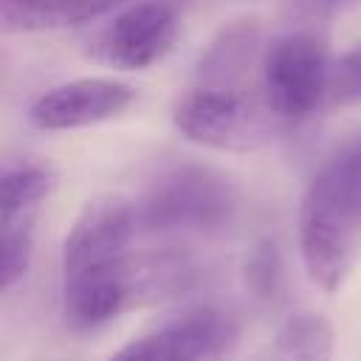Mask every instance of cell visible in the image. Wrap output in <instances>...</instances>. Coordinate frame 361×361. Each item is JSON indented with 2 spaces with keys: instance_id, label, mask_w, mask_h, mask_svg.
<instances>
[{
  "instance_id": "9",
  "label": "cell",
  "mask_w": 361,
  "mask_h": 361,
  "mask_svg": "<svg viewBox=\"0 0 361 361\" xmlns=\"http://www.w3.org/2000/svg\"><path fill=\"white\" fill-rule=\"evenodd\" d=\"M133 0H0L6 31H56L104 17Z\"/></svg>"
},
{
  "instance_id": "11",
  "label": "cell",
  "mask_w": 361,
  "mask_h": 361,
  "mask_svg": "<svg viewBox=\"0 0 361 361\" xmlns=\"http://www.w3.org/2000/svg\"><path fill=\"white\" fill-rule=\"evenodd\" d=\"M333 324L324 316L299 313L279 327L262 361H333Z\"/></svg>"
},
{
  "instance_id": "3",
  "label": "cell",
  "mask_w": 361,
  "mask_h": 361,
  "mask_svg": "<svg viewBox=\"0 0 361 361\" xmlns=\"http://www.w3.org/2000/svg\"><path fill=\"white\" fill-rule=\"evenodd\" d=\"M175 130L209 149L254 152L274 138L268 104H257L243 87L195 82L172 104Z\"/></svg>"
},
{
  "instance_id": "13",
  "label": "cell",
  "mask_w": 361,
  "mask_h": 361,
  "mask_svg": "<svg viewBox=\"0 0 361 361\" xmlns=\"http://www.w3.org/2000/svg\"><path fill=\"white\" fill-rule=\"evenodd\" d=\"M34 223H37V214L3 220V254H0L3 290H11L28 274V265L34 257Z\"/></svg>"
},
{
  "instance_id": "2",
  "label": "cell",
  "mask_w": 361,
  "mask_h": 361,
  "mask_svg": "<svg viewBox=\"0 0 361 361\" xmlns=\"http://www.w3.org/2000/svg\"><path fill=\"white\" fill-rule=\"evenodd\" d=\"M361 231V178L336 155L313 175L299 206V251L307 276L336 293L355 262V240Z\"/></svg>"
},
{
  "instance_id": "10",
  "label": "cell",
  "mask_w": 361,
  "mask_h": 361,
  "mask_svg": "<svg viewBox=\"0 0 361 361\" xmlns=\"http://www.w3.org/2000/svg\"><path fill=\"white\" fill-rule=\"evenodd\" d=\"M259 25L254 17L234 20L220 28V34L209 42L200 65L197 79L206 85H226V87H243V76L251 65L254 48H257Z\"/></svg>"
},
{
  "instance_id": "7",
  "label": "cell",
  "mask_w": 361,
  "mask_h": 361,
  "mask_svg": "<svg viewBox=\"0 0 361 361\" xmlns=\"http://www.w3.org/2000/svg\"><path fill=\"white\" fill-rule=\"evenodd\" d=\"M135 102V87L113 76H82L45 90L31 107L37 130H79L121 116Z\"/></svg>"
},
{
  "instance_id": "12",
  "label": "cell",
  "mask_w": 361,
  "mask_h": 361,
  "mask_svg": "<svg viewBox=\"0 0 361 361\" xmlns=\"http://www.w3.org/2000/svg\"><path fill=\"white\" fill-rule=\"evenodd\" d=\"M56 178L39 164H8L3 169V220L31 217L54 192Z\"/></svg>"
},
{
  "instance_id": "8",
  "label": "cell",
  "mask_w": 361,
  "mask_h": 361,
  "mask_svg": "<svg viewBox=\"0 0 361 361\" xmlns=\"http://www.w3.org/2000/svg\"><path fill=\"white\" fill-rule=\"evenodd\" d=\"M231 336L234 324L226 313L197 307L133 338L110 361H212Z\"/></svg>"
},
{
  "instance_id": "14",
  "label": "cell",
  "mask_w": 361,
  "mask_h": 361,
  "mask_svg": "<svg viewBox=\"0 0 361 361\" xmlns=\"http://www.w3.org/2000/svg\"><path fill=\"white\" fill-rule=\"evenodd\" d=\"M330 102L338 107L361 102V42L341 54L330 71Z\"/></svg>"
},
{
  "instance_id": "6",
  "label": "cell",
  "mask_w": 361,
  "mask_h": 361,
  "mask_svg": "<svg viewBox=\"0 0 361 361\" xmlns=\"http://www.w3.org/2000/svg\"><path fill=\"white\" fill-rule=\"evenodd\" d=\"M178 39V11L169 0H133L85 48V56L121 71H144L161 62Z\"/></svg>"
},
{
  "instance_id": "4",
  "label": "cell",
  "mask_w": 361,
  "mask_h": 361,
  "mask_svg": "<svg viewBox=\"0 0 361 361\" xmlns=\"http://www.w3.org/2000/svg\"><path fill=\"white\" fill-rule=\"evenodd\" d=\"M135 212L147 231H212L231 220L234 192L220 172L180 164L149 183Z\"/></svg>"
},
{
  "instance_id": "1",
  "label": "cell",
  "mask_w": 361,
  "mask_h": 361,
  "mask_svg": "<svg viewBox=\"0 0 361 361\" xmlns=\"http://www.w3.org/2000/svg\"><path fill=\"white\" fill-rule=\"evenodd\" d=\"M138 212L121 195L87 200L62 243V305L73 327H99L118 313L183 285L175 254H130Z\"/></svg>"
},
{
  "instance_id": "5",
  "label": "cell",
  "mask_w": 361,
  "mask_h": 361,
  "mask_svg": "<svg viewBox=\"0 0 361 361\" xmlns=\"http://www.w3.org/2000/svg\"><path fill=\"white\" fill-rule=\"evenodd\" d=\"M262 96L279 118H307L330 93V48L316 31H288L262 51Z\"/></svg>"
}]
</instances>
